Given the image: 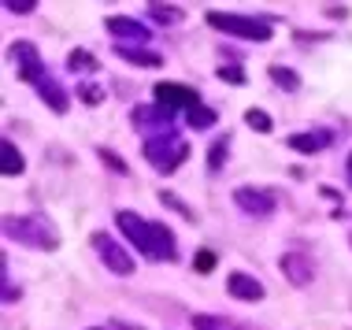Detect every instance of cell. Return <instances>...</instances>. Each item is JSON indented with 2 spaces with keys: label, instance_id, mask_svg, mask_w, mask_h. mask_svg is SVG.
Masks as SVG:
<instances>
[{
  "label": "cell",
  "instance_id": "1",
  "mask_svg": "<svg viewBox=\"0 0 352 330\" xmlns=\"http://www.w3.org/2000/svg\"><path fill=\"white\" fill-rule=\"evenodd\" d=\"M116 226L138 245L141 256H148V260H170L175 256V238H170V230L164 223H148V219H141L138 212H119Z\"/></svg>",
  "mask_w": 352,
  "mask_h": 330
},
{
  "label": "cell",
  "instance_id": "2",
  "mask_svg": "<svg viewBox=\"0 0 352 330\" xmlns=\"http://www.w3.org/2000/svg\"><path fill=\"white\" fill-rule=\"evenodd\" d=\"M4 234L23 245H30V249H56L60 245V234H56V226L45 219V215H8L4 219Z\"/></svg>",
  "mask_w": 352,
  "mask_h": 330
},
{
  "label": "cell",
  "instance_id": "3",
  "mask_svg": "<svg viewBox=\"0 0 352 330\" xmlns=\"http://www.w3.org/2000/svg\"><path fill=\"white\" fill-rule=\"evenodd\" d=\"M145 160L156 171H164V175H170V171H178V167L189 160V145L178 134H164V138H148L145 141Z\"/></svg>",
  "mask_w": 352,
  "mask_h": 330
},
{
  "label": "cell",
  "instance_id": "4",
  "mask_svg": "<svg viewBox=\"0 0 352 330\" xmlns=\"http://www.w3.org/2000/svg\"><path fill=\"white\" fill-rule=\"evenodd\" d=\"M208 23L223 34L245 37V41H267L271 37V23L263 19H249V15H234V12H208Z\"/></svg>",
  "mask_w": 352,
  "mask_h": 330
},
{
  "label": "cell",
  "instance_id": "5",
  "mask_svg": "<svg viewBox=\"0 0 352 330\" xmlns=\"http://www.w3.org/2000/svg\"><path fill=\"white\" fill-rule=\"evenodd\" d=\"M130 122H134L138 130H145L148 138L175 134V130H170V122H175V111H167V108H160V104H138L134 116H130Z\"/></svg>",
  "mask_w": 352,
  "mask_h": 330
},
{
  "label": "cell",
  "instance_id": "6",
  "mask_svg": "<svg viewBox=\"0 0 352 330\" xmlns=\"http://www.w3.org/2000/svg\"><path fill=\"white\" fill-rule=\"evenodd\" d=\"M12 56H15V63H19V78L41 86V82H45V60H41V52H37V45L15 41L12 45Z\"/></svg>",
  "mask_w": 352,
  "mask_h": 330
},
{
  "label": "cell",
  "instance_id": "7",
  "mask_svg": "<svg viewBox=\"0 0 352 330\" xmlns=\"http://www.w3.org/2000/svg\"><path fill=\"white\" fill-rule=\"evenodd\" d=\"M93 249L100 252V260H104L108 271H116V275H134V260H130V252L111 241L108 234H93Z\"/></svg>",
  "mask_w": 352,
  "mask_h": 330
},
{
  "label": "cell",
  "instance_id": "8",
  "mask_svg": "<svg viewBox=\"0 0 352 330\" xmlns=\"http://www.w3.org/2000/svg\"><path fill=\"white\" fill-rule=\"evenodd\" d=\"M156 100H160V108H167V111H193V108H201L197 89L178 86V82H160V86H156Z\"/></svg>",
  "mask_w": 352,
  "mask_h": 330
},
{
  "label": "cell",
  "instance_id": "9",
  "mask_svg": "<svg viewBox=\"0 0 352 330\" xmlns=\"http://www.w3.org/2000/svg\"><path fill=\"white\" fill-rule=\"evenodd\" d=\"M234 201H237V208L249 212V215H271L274 212V193L256 190V186H237Z\"/></svg>",
  "mask_w": 352,
  "mask_h": 330
},
{
  "label": "cell",
  "instance_id": "10",
  "mask_svg": "<svg viewBox=\"0 0 352 330\" xmlns=\"http://www.w3.org/2000/svg\"><path fill=\"white\" fill-rule=\"evenodd\" d=\"M108 34L111 37H119V41H134V45H141V41H148V26H141L138 19H126V15H111L108 23Z\"/></svg>",
  "mask_w": 352,
  "mask_h": 330
},
{
  "label": "cell",
  "instance_id": "11",
  "mask_svg": "<svg viewBox=\"0 0 352 330\" xmlns=\"http://www.w3.org/2000/svg\"><path fill=\"white\" fill-rule=\"evenodd\" d=\"M282 275L293 282V286H308L311 275H316V267H311L308 256H300V252H285L282 256Z\"/></svg>",
  "mask_w": 352,
  "mask_h": 330
},
{
  "label": "cell",
  "instance_id": "12",
  "mask_svg": "<svg viewBox=\"0 0 352 330\" xmlns=\"http://www.w3.org/2000/svg\"><path fill=\"white\" fill-rule=\"evenodd\" d=\"M226 289H230V297H237V300H263V286H260V278L241 275V271H234V275L226 278Z\"/></svg>",
  "mask_w": 352,
  "mask_h": 330
},
{
  "label": "cell",
  "instance_id": "13",
  "mask_svg": "<svg viewBox=\"0 0 352 330\" xmlns=\"http://www.w3.org/2000/svg\"><path fill=\"white\" fill-rule=\"evenodd\" d=\"M330 145V134L327 130H308V134H293L289 138V148L293 153H319V148Z\"/></svg>",
  "mask_w": 352,
  "mask_h": 330
},
{
  "label": "cell",
  "instance_id": "14",
  "mask_svg": "<svg viewBox=\"0 0 352 330\" xmlns=\"http://www.w3.org/2000/svg\"><path fill=\"white\" fill-rule=\"evenodd\" d=\"M116 52H119L126 63H138V67H160V63H164V56H160V52L138 49V45H116Z\"/></svg>",
  "mask_w": 352,
  "mask_h": 330
},
{
  "label": "cell",
  "instance_id": "15",
  "mask_svg": "<svg viewBox=\"0 0 352 330\" xmlns=\"http://www.w3.org/2000/svg\"><path fill=\"white\" fill-rule=\"evenodd\" d=\"M0 167H4L8 178H15V175L26 171V160H23V153L15 148V141H0Z\"/></svg>",
  "mask_w": 352,
  "mask_h": 330
},
{
  "label": "cell",
  "instance_id": "16",
  "mask_svg": "<svg viewBox=\"0 0 352 330\" xmlns=\"http://www.w3.org/2000/svg\"><path fill=\"white\" fill-rule=\"evenodd\" d=\"M37 93H41V100H45V104H52V111H56V116H63V111H67V108H71V100H67V93H63L60 86H56V82H52V78H45V82H41V86H37Z\"/></svg>",
  "mask_w": 352,
  "mask_h": 330
},
{
  "label": "cell",
  "instance_id": "17",
  "mask_svg": "<svg viewBox=\"0 0 352 330\" xmlns=\"http://www.w3.org/2000/svg\"><path fill=\"white\" fill-rule=\"evenodd\" d=\"M148 15L152 19H164V23H182L186 12L182 8H175V4H148Z\"/></svg>",
  "mask_w": 352,
  "mask_h": 330
},
{
  "label": "cell",
  "instance_id": "18",
  "mask_svg": "<svg viewBox=\"0 0 352 330\" xmlns=\"http://www.w3.org/2000/svg\"><path fill=\"white\" fill-rule=\"evenodd\" d=\"M271 78L278 82L282 89H289V93H293V89H300V74H297V71H289V67H271Z\"/></svg>",
  "mask_w": 352,
  "mask_h": 330
},
{
  "label": "cell",
  "instance_id": "19",
  "mask_svg": "<svg viewBox=\"0 0 352 330\" xmlns=\"http://www.w3.org/2000/svg\"><path fill=\"white\" fill-rule=\"evenodd\" d=\"M226 153H230V138H219L212 145V153H208V171H219L223 160H226Z\"/></svg>",
  "mask_w": 352,
  "mask_h": 330
},
{
  "label": "cell",
  "instance_id": "20",
  "mask_svg": "<svg viewBox=\"0 0 352 330\" xmlns=\"http://www.w3.org/2000/svg\"><path fill=\"white\" fill-rule=\"evenodd\" d=\"M193 330H234V327L226 323L223 316H208V312H201V316H193Z\"/></svg>",
  "mask_w": 352,
  "mask_h": 330
},
{
  "label": "cell",
  "instance_id": "21",
  "mask_svg": "<svg viewBox=\"0 0 352 330\" xmlns=\"http://www.w3.org/2000/svg\"><path fill=\"white\" fill-rule=\"evenodd\" d=\"M245 122H249L252 130H260V134H271V126H274L271 116H267V111H260V108H249V111H245Z\"/></svg>",
  "mask_w": 352,
  "mask_h": 330
},
{
  "label": "cell",
  "instance_id": "22",
  "mask_svg": "<svg viewBox=\"0 0 352 330\" xmlns=\"http://www.w3.org/2000/svg\"><path fill=\"white\" fill-rule=\"evenodd\" d=\"M212 122H215L212 108H193V111H189V126H193V130H208Z\"/></svg>",
  "mask_w": 352,
  "mask_h": 330
},
{
  "label": "cell",
  "instance_id": "23",
  "mask_svg": "<svg viewBox=\"0 0 352 330\" xmlns=\"http://www.w3.org/2000/svg\"><path fill=\"white\" fill-rule=\"evenodd\" d=\"M67 67L71 71H97V60H93V56L89 52H71V60H67Z\"/></svg>",
  "mask_w": 352,
  "mask_h": 330
},
{
  "label": "cell",
  "instance_id": "24",
  "mask_svg": "<svg viewBox=\"0 0 352 330\" xmlns=\"http://www.w3.org/2000/svg\"><path fill=\"white\" fill-rule=\"evenodd\" d=\"M193 267L201 271V275H208V271H215V252H212V249H201V252L193 256Z\"/></svg>",
  "mask_w": 352,
  "mask_h": 330
},
{
  "label": "cell",
  "instance_id": "25",
  "mask_svg": "<svg viewBox=\"0 0 352 330\" xmlns=\"http://www.w3.org/2000/svg\"><path fill=\"white\" fill-rule=\"evenodd\" d=\"M160 201H164V204H170V208H175L178 215H186V219H193V212H189V208H186V204H182V201H178V197H175V193H167V190H160Z\"/></svg>",
  "mask_w": 352,
  "mask_h": 330
},
{
  "label": "cell",
  "instance_id": "26",
  "mask_svg": "<svg viewBox=\"0 0 352 330\" xmlns=\"http://www.w3.org/2000/svg\"><path fill=\"white\" fill-rule=\"evenodd\" d=\"M219 78L230 82V86H245V71L241 67H219Z\"/></svg>",
  "mask_w": 352,
  "mask_h": 330
},
{
  "label": "cell",
  "instance_id": "27",
  "mask_svg": "<svg viewBox=\"0 0 352 330\" xmlns=\"http://www.w3.org/2000/svg\"><path fill=\"white\" fill-rule=\"evenodd\" d=\"M100 160H104V164H111L119 175H126V171H130V167H126V160H119L116 153H108V148H100Z\"/></svg>",
  "mask_w": 352,
  "mask_h": 330
},
{
  "label": "cell",
  "instance_id": "28",
  "mask_svg": "<svg viewBox=\"0 0 352 330\" xmlns=\"http://www.w3.org/2000/svg\"><path fill=\"white\" fill-rule=\"evenodd\" d=\"M34 0H8V12H19V15H26V12H34Z\"/></svg>",
  "mask_w": 352,
  "mask_h": 330
},
{
  "label": "cell",
  "instance_id": "29",
  "mask_svg": "<svg viewBox=\"0 0 352 330\" xmlns=\"http://www.w3.org/2000/svg\"><path fill=\"white\" fill-rule=\"evenodd\" d=\"M82 97L89 100V104H100V89L97 86H82Z\"/></svg>",
  "mask_w": 352,
  "mask_h": 330
},
{
  "label": "cell",
  "instance_id": "30",
  "mask_svg": "<svg viewBox=\"0 0 352 330\" xmlns=\"http://www.w3.org/2000/svg\"><path fill=\"white\" fill-rule=\"evenodd\" d=\"M349 182H352V153H349Z\"/></svg>",
  "mask_w": 352,
  "mask_h": 330
}]
</instances>
